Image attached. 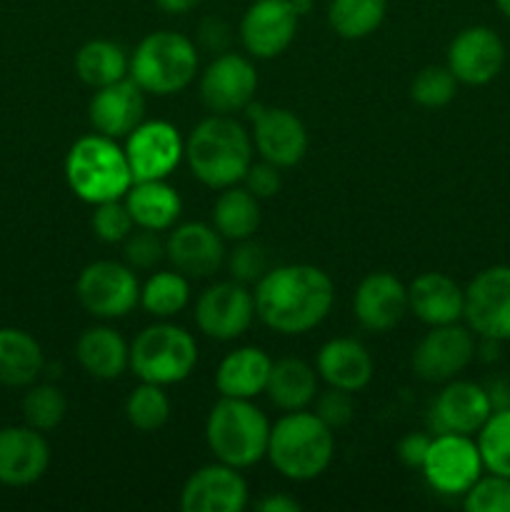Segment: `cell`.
I'll list each match as a JSON object with an SVG mask.
<instances>
[{"mask_svg":"<svg viewBox=\"0 0 510 512\" xmlns=\"http://www.w3.org/2000/svg\"><path fill=\"white\" fill-rule=\"evenodd\" d=\"M270 423L260 408L243 398H223L205 420V443L218 463L230 468H253L268 455Z\"/></svg>","mask_w":510,"mask_h":512,"instance_id":"5","label":"cell"},{"mask_svg":"<svg viewBox=\"0 0 510 512\" xmlns=\"http://www.w3.org/2000/svg\"><path fill=\"white\" fill-rule=\"evenodd\" d=\"M90 228H93L95 238L103 243H123L130 233H133L135 223L130 218L128 208H125L123 198L108 200V203L95 205V213L90 218Z\"/></svg>","mask_w":510,"mask_h":512,"instance_id":"40","label":"cell"},{"mask_svg":"<svg viewBox=\"0 0 510 512\" xmlns=\"http://www.w3.org/2000/svg\"><path fill=\"white\" fill-rule=\"evenodd\" d=\"M245 188L255 195L258 200L263 198H273L275 193L280 190L283 185V178H280V168L278 165L268 163V160H260V163H253L248 168L243 178Z\"/></svg>","mask_w":510,"mask_h":512,"instance_id":"44","label":"cell"},{"mask_svg":"<svg viewBox=\"0 0 510 512\" xmlns=\"http://www.w3.org/2000/svg\"><path fill=\"white\" fill-rule=\"evenodd\" d=\"M463 508L468 512H510V478L495 473L488 478L480 475L463 495Z\"/></svg>","mask_w":510,"mask_h":512,"instance_id":"39","label":"cell"},{"mask_svg":"<svg viewBox=\"0 0 510 512\" xmlns=\"http://www.w3.org/2000/svg\"><path fill=\"white\" fill-rule=\"evenodd\" d=\"M253 298L255 315L263 325L280 335H303L328 318L335 285L315 265H278L255 283Z\"/></svg>","mask_w":510,"mask_h":512,"instance_id":"1","label":"cell"},{"mask_svg":"<svg viewBox=\"0 0 510 512\" xmlns=\"http://www.w3.org/2000/svg\"><path fill=\"white\" fill-rule=\"evenodd\" d=\"M483 458L475 440L460 433H438L430 440L423 475L440 495H465L483 475Z\"/></svg>","mask_w":510,"mask_h":512,"instance_id":"9","label":"cell"},{"mask_svg":"<svg viewBox=\"0 0 510 512\" xmlns=\"http://www.w3.org/2000/svg\"><path fill=\"white\" fill-rule=\"evenodd\" d=\"M198 40L213 53H225L230 43V25L220 18H205L198 28Z\"/></svg>","mask_w":510,"mask_h":512,"instance_id":"46","label":"cell"},{"mask_svg":"<svg viewBox=\"0 0 510 512\" xmlns=\"http://www.w3.org/2000/svg\"><path fill=\"white\" fill-rule=\"evenodd\" d=\"M493 413V398L488 390L470 380H453L435 398L430 410V425L435 433L473 435Z\"/></svg>","mask_w":510,"mask_h":512,"instance_id":"21","label":"cell"},{"mask_svg":"<svg viewBox=\"0 0 510 512\" xmlns=\"http://www.w3.org/2000/svg\"><path fill=\"white\" fill-rule=\"evenodd\" d=\"M335 455V435L330 425L315 413L293 410L270 425L268 455L275 470L295 483L320 478L330 468Z\"/></svg>","mask_w":510,"mask_h":512,"instance_id":"3","label":"cell"},{"mask_svg":"<svg viewBox=\"0 0 510 512\" xmlns=\"http://www.w3.org/2000/svg\"><path fill=\"white\" fill-rule=\"evenodd\" d=\"M458 93V80L448 65H428L415 75L410 85V98L423 108H443Z\"/></svg>","mask_w":510,"mask_h":512,"instance_id":"38","label":"cell"},{"mask_svg":"<svg viewBox=\"0 0 510 512\" xmlns=\"http://www.w3.org/2000/svg\"><path fill=\"white\" fill-rule=\"evenodd\" d=\"M45 355L38 340L20 328H0V385L28 388L40 378Z\"/></svg>","mask_w":510,"mask_h":512,"instance_id":"30","label":"cell"},{"mask_svg":"<svg viewBox=\"0 0 510 512\" xmlns=\"http://www.w3.org/2000/svg\"><path fill=\"white\" fill-rule=\"evenodd\" d=\"M223 235L208 223H183L170 228L165 258L188 278H210L225 263Z\"/></svg>","mask_w":510,"mask_h":512,"instance_id":"19","label":"cell"},{"mask_svg":"<svg viewBox=\"0 0 510 512\" xmlns=\"http://www.w3.org/2000/svg\"><path fill=\"white\" fill-rule=\"evenodd\" d=\"M408 310L430 328L458 323L465 310V290L445 273H423L408 285Z\"/></svg>","mask_w":510,"mask_h":512,"instance_id":"25","label":"cell"},{"mask_svg":"<svg viewBox=\"0 0 510 512\" xmlns=\"http://www.w3.org/2000/svg\"><path fill=\"white\" fill-rule=\"evenodd\" d=\"M75 358L90 378L118 380L130 368V345L118 330L108 325H95L80 333L75 343Z\"/></svg>","mask_w":510,"mask_h":512,"instance_id":"28","label":"cell"},{"mask_svg":"<svg viewBox=\"0 0 510 512\" xmlns=\"http://www.w3.org/2000/svg\"><path fill=\"white\" fill-rule=\"evenodd\" d=\"M155 5L168 15H185L198 8L200 0H155Z\"/></svg>","mask_w":510,"mask_h":512,"instance_id":"48","label":"cell"},{"mask_svg":"<svg viewBox=\"0 0 510 512\" xmlns=\"http://www.w3.org/2000/svg\"><path fill=\"white\" fill-rule=\"evenodd\" d=\"M213 228L223 235L225 240H248L253 238L260 225V200L250 193L248 188H230L220 190L213 203Z\"/></svg>","mask_w":510,"mask_h":512,"instance_id":"31","label":"cell"},{"mask_svg":"<svg viewBox=\"0 0 510 512\" xmlns=\"http://www.w3.org/2000/svg\"><path fill=\"white\" fill-rule=\"evenodd\" d=\"M130 58L113 40H88L75 53V73L93 90L128 78Z\"/></svg>","mask_w":510,"mask_h":512,"instance_id":"32","label":"cell"},{"mask_svg":"<svg viewBox=\"0 0 510 512\" xmlns=\"http://www.w3.org/2000/svg\"><path fill=\"white\" fill-rule=\"evenodd\" d=\"M75 295L83 310L93 318L115 320L133 313L140 305V283L128 263L95 260L80 270L75 280Z\"/></svg>","mask_w":510,"mask_h":512,"instance_id":"8","label":"cell"},{"mask_svg":"<svg viewBox=\"0 0 510 512\" xmlns=\"http://www.w3.org/2000/svg\"><path fill=\"white\" fill-rule=\"evenodd\" d=\"M225 263H228L230 278L243 285L258 283L268 273V255H265V248L253 243L250 238L238 240V245L225 255Z\"/></svg>","mask_w":510,"mask_h":512,"instance_id":"41","label":"cell"},{"mask_svg":"<svg viewBox=\"0 0 510 512\" xmlns=\"http://www.w3.org/2000/svg\"><path fill=\"white\" fill-rule=\"evenodd\" d=\"M248 118L253 120V148L258 150L260 160L283 168H293L308 153V130L303 120L288 108H263L253 105L248 108Z\"/></svg>","mask_w":510,"mask_h":512,"instance_id":"14","label":"cell"},{"mask_svg":"<svg viewBox=\"0 0 510 512\" xmlns=\"http://www.w3.org/2000/svg\"><path fill=\"white\" fill-rule=\"evenodd\" d=\"M125 418L140 433H155L163 428L170 418V398L163 385L140 380L138 388L125 400Z\"/></svg>","mask_w":510,"mask_h":512,"instance_id":"35","label":"cell"},{"mask_svg":"<svg viewBox=\"0 0 510 512\" xmlns=\"http://www.w3.org/2000/svg\"><path fill=\"white\" fill-rule=\"evenodd\" d=\"M430 440L428 435L423 433H408L405 438H400L398 443V458L400 463L405 465V468H413V470H420L425 463V455H428V448H430Z\"/></svg>","mask_w":510,"mask_h":512,"instance_id":"45","label":"cell"},{"mask_svg":"<svg viewBox=\"0 0 510 512\" xmlns=\"http://www.w3.org/2000/svg\"><path fill=\"white\" fill-rule=\"evenodd\" d=\"M475 358L473 330L458 323L433 325L413 350V373L428 383H448Z\"/></svg>","mask_w":510,"mask_h":512,"instance_id":"12","label":"cell"},{"mask_svg":"<svg viewBox=\"0 0 510 512\" xmlns=\"http://www.w3.org/2000/svg\"><path fill=\"white\" fill-rule=\"evenodd\" d=\"M270 368H273V360L265 350L245 345L220 360L215 370V388L223 398L253 400L255 395L265 393Z\"/></svg>","mask_w":510,"mask_h":512,"instance_id":"27","label":"cell"},{"mask_svg":"<svg viewBox=\"0 0 510 512\" xmlns=\"http://www.w3.org/2000/svg\"><path fill=\"white\" fill-rule=\"evenodd\" d=\"M315 415L333 430L343 428V425H348L355 415L353 398H350V393L338 388H330L328 393L323 395L318 393V398H315Z\"/></svg>","mask_w":510,"mask_h":512,"instance_id":"43","label":"cell"},{"mask_svg":"<svg viewBox=\"0 0 510 512\" xmlns=\"http://www.w3.org/2000/svg\"><path fill=\"white\" fill-rule=\"evenodd\" d=\"M198 365V343L180 325H148L130 345V370L143 383L178 385Z\"/></svg>","mask_w":510,"mask_h":512,"instance_id":"7","label":"cell"},{"mask_svg":"<svg viewBox=\"0 0 510 512\" xmlns=\"http://www.w3.org/2000/svg\"><path fill=\"white\" fill-rule=\"evenodd\" d=\"M495 5L500 8V13L508 15V18H510V0H495Z\"/></svg>","mask_w":510,"mask_h":512,"instance_id":"49","label":"cell"},{"mask_svg":"<svg viewBox=\"0 0 510 512\" xmlns=\"http://www.w3.org/2000/svg\"><path fill=\"white\" fill-rule=\"evenodd\" d=\"M270 403L283 413L305 410L318 398V373L305 360L283 358L273 363L265 385Z\"/></svg>","mask_w":510,"mask_h":512,"instance_id":"29","label":"cell"},{"mask_svg":"<svg viewBox=\"0 0 510 512\" xmlns=\"http://www.w3.org/2000/svg\"><path fill=\"white\" fill-rule=\"evenodd\" d=\"M315 370L330 388L358 393L370 385L375 365L363 343L353 338H333L318 350Z\"/></svg>","mask_w":510,"mask_h":512,"instance_id":"24","label":"cell"},{"mask_svg":"<svg viewBox=\"0 0 510 512\" xmlns=\"http://www.w3.org/2000/svg\"><path fill=\"white\" fill-rule=\"evenodd\" d=\"M68 413V400L63 390L55 385H28V393L23 398V418L25 425L40 430H55L65 420Z\"/></svg>","mask_w":510,"mask_h":512,"instance_id":"37","label":"cell"},{"mask_svg":"<svg viewBox=\"0 0 510 512\" xmlns=\"http://www.w3.org/2000/svg\"><path fill=\"white\" fill-rule=\"evenodd\" d=\"M388 0H330L328 23L340 38L363 40L383 25Z\"/></svg>","mask_w":510,"mask_h":512,"instance_id":"33","label":"cell"},{"mask_svg":"<svg viewBox=\"0 0 510 512\" xmlns=\"http://www.w3.org/2000/svg\"><path fill=\"white\" fill-rule=\"evenodd\" d=\"M255 320V298L248 285L223 280L200 293L195 303V325L208 338L228 343L250 330Z\"/></svg>","mask_w":510,"mask_h":512,"instance_id":"11","label":"cell"},{"mask_svg":"<svg viewBox=\"0 0 510 512\" xmlns=\"http://www.w3.org/2000/svg\"><path fill=\"white\" fill-rule=\"evenodd\" d=\"M88 118L100 135L128 138L145 118V90L133 78L103 85L95 90L88 105Z\"/></svg>","mask_w":510,"mask_h":512,"instance_id":"23","label":"cell"},{"mask_svg":"<svg viewBox=\"0 0 510 512\" xmlns=\"http://www.w3.org/2000/svg\"><path fill=\"white\" fill-rule=\"evenodd\" d=\"M353 313L370 333H388L408 313V288L388 270L365 275L353 295Z\"/></svg>","mask_w":510,"mask_h":512,"instance_id":"22","label":"cell"},{"mask_svg":"<svg viewBox=\"0 0 510 512\" xmlns=\"http://www.w3.org/2000/svg\"><path fill=\"white\" fill-rule=\"evenodd\" d=\"M190 303V283L188 275L178 270H160L153 273L145 285H140V305L148 315L160 320H168L178 315Z\"/></svg>","mask_w":510,"mask_h":512,"instance_id":"34","label":"cell"},{"mask_svg":"<svg viewBox=\"0 0 510 512\" xmlns=\"http://www.w3.org/2000/svg\"><path fill=\"white\" fill-rule=\"evenodd\" d=\"M463 318L483 340H510V265H493L470 280Z\"/></svg>","mask_w":510,"mask_h":512,"instance_id":"10","label":"cell"},{"mask_svg":"<svg viewBox=\"0 0 510 512\" xmlns=\"http://www.w3.org/2000/svg\"><path fill=\"white\" fill-rule=\"evenodd\" d=\"M65 180L75 198L88 205L125 198L133 185L125 150L108 135H83L65 155Z\"/></svg>","mask_w":510,"mask_h":512,"instance_id":"4","label":"cell"},{"mask_svg":"<svg viewBox=\"0 0 510 512\" xmlns=\"http://www.w3.org/2000/svg\"><path fill=\"white\" fill-rule=\"evenodd\" d=\"M123 203L135 228L155 230V233L173 228L183 213V200H180L178 190L165 180H138L130 185Z\"/></svg>","mask_w":510,"mask_h":512,"instance_id":"26","label":"cell"},{"mask_svg":"<svg viewBox=\"0 0 510 512\" xmlns=\"http://www.w3.org/2000/svg\"><path fill=\"white\" fill-rule=\"evenodd\" d=\"M50 445L30 425L0 428V483L8 488L33 485L48 473Z\"/></svg>","mask_w":510,"mask_h":512,"instance_id":"20","label":"cell"},{"mask_svg":"<svg viewBox=\"0 0 510 512\" xmlns=\"http://www.w3.org/2000/svg\"><path fill=\"white\" fill-rule=\"evenodd\" d=\"M300 15L290 0H255L240 20V40L253 58L270 60L290 48Z\"/></svg>","mask_w":510,"mask_h":512,"instance_id":"16","label":"cell"},{"mask_svg":"<svg viewBox=\"0 0 510 512\" xmlns=\"http://www.w3.org/2000/svg\"><path fill=\"white\" fill-rule=\"evenodd\" d=\"M478 450L488 473L510 478V408L490 413L478 430Z\"/></svg>","mask_w":510,"mask_h":512,"instance_id":"36","label":"cell"},{"mask_svg":"<svg viewBox=\"0 0 510 512\" xmlns=\"http://www.w3.org/2000/svg\"><path fill=\"white\" fill-rule=\"evenodd\" d=\"M125 243V263L133 270H150L165 258V240L155 230L138 228L130 233Z\"/></svg>","mask_w":510,"mask_h":512,"instance_id":"42","label":"cell"},{"mask_svg":"<svg viewBox=\"0 0 510 512\" xmlns=\"http://www.w3.org/2000/svg\"><path fill=\"white\" fill-rule=\"evenodd\" d=\"M185 160L203 185L213 190L243 183L253 165V135L230 115L200 120L185 140Z\"/></svg>","mask_w":510,"mask_h":512,"instance_id":"2","label":"cell"},{"mask_svg":"<svg viewBox=\"0 0 510 512\" xmlns=\"http://www.w3.org/2000/svg\"><path fill=\"white\" fill-rule=\"evenodd\" d=\"M258 90L255 65L240 53H220L200 75V98L210 113L233 115L248 108Z\"/></svg>","mask_w":510,"mask_h":512,"instance_id":"15","label":"cell"},{"mask_svg":"<svg viewBox=\"0 0 510 512\" xmlns=\"http://www.w3.org/2000/svg\"><path fill=\"white\" fill-rule=\"evenodd\" d=\"M505 45L485 25L460 30L448 48V70L458 83L485 85L503 70Z\"/></svg>","mask_w":510,"mask_h":512,"instance_id":"18","label":"cell"},{"mask_svg":"<svg viewBox=\"0 0 510 512\" xmlns=\"http://www.w3.org/2000/svg\"><path fill=\"white\" fill-rule=\"evenodd\" d=\"M255 508H258L260 512H300L303 510V505H300L295 498H290V495L270 493V495H265L263 500H258V503H255Z\"/></svg>","mask_w":510,"mask_h":512,"instance_id":"47","label":"cell"},{"mask_svg":"<svg viewBox=\"0 0 510 512\" xmlns=\"http://www.w3.org/2000/svg\"><path fill=\"white\" fill-rule=\"evenodd\" d=\"M248 483L238 468L225 463L203 465L183 485V512H243L248 508Z\"/></svg>","mask_w":510,"mask_h":512,"instance_id":"17","label":"cell"},{"mask_svg":"<svg viewBox=\"0 0 510 512\" xmlns=\"http://www.w3.org/2000/svg\"><path fill=\"white\" fill-rule=\"evenodd\" d=\"M123 150L133 173V183L165 180L185 158V140L180 138L178 128L165 120H143L125 138Z\"/></svg>","mask_w":510,"mask_h":512,"instance_id":"13","label":"cell"},{"mask_svg":"<svg viewBox=\"0 0 510 512\" xmlns=\"http://www.w3.org/2000/svg\"><path fill=\"white\" fill-rule=\"evenodd\" d=\"M198 73V50L175 30L145 35L130 55L128 75L150 95H175L188 88Z\"/></svg>","mask_w":510,"mask_h":512,"instance_id":"6","label":"cell"}]
</instances>
